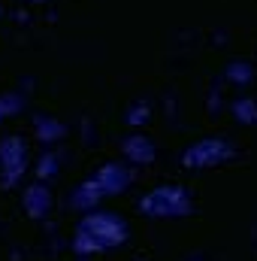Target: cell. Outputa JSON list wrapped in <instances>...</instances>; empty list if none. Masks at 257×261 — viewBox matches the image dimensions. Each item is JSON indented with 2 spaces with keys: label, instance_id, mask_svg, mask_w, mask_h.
Wrapping results in <instances>:
<instances>
[{
  "label": "cell",
  "instance_id": "obj_12",
  "mask_svg": "<svg viewBox=\"0 0 257 261\" xmlns=\"http://www.w3.org/2000/svg\"><path fill=\"white\" fill-rule=\"evenodd\" d=\"M37 173H40V176H46V179H49V176H55V173H58V155H43V158H40Z\"/></svg>",
  "mask_w": 257,
  "mask_h": 261
},
{
  "label": "cell",
  "instance_id": "obj_11",
  "mask_svg": "<svg viewBox=\"0 0 257 261\" xmlns=\"http://www.w3.org/2000/svg\"><path fill=\"white\" fill-rule=\"evenodd\" d=\"M233 113H236V119L245 122V125H254L257 122V103L254 100H236V103H233Z\"/></svg>",
  "mask_w": 257,
  "mask_h": 261
},
{
  "label": "cell",
  "instance_id": "obj_14",
  "mask_svg": "<svg viewBox=\"0 0 257 261\" xmlns=\"http://www.w3.org/2000/svg\"><path fill=\"white\" fill-rule=\"evenodd\" d=\"M230 76H233V79H239V76H242V79H248V70H245V67H233V70H230Z\"/></svg>",
  "mask_w": 257,
  "mask_h": 261
},
{
  "label": "cell",
  "instance_id": "obj_4",
  "mask_svg": "<svg viewBox=\"0 0 257 261\" xmlns=\"http://www.w3.org/2000/svg\"><path fill=\"white\" fill-rule=\"evenodd\" d=\"M27 170V149L21 143V137H3L0 140V176L3 186L12 189Z\"/></svg>",
  "mask_w": 257,
  "mask_h": 261
},
{
  "label": "cell",
  "instance_id": "obj_5",
  "mask_svg": "<svg viewBox=\"0 0 257 261\" xmlns=\"http://www.w3.org/2000/svg\"><path fill=\"white\" fill-rule=\"evenodd\" d=\"M97 186H100V192L103 195H118V192H124L130 186V179H133V173H130L124 164H118V161H109V164H103L94 176H91Z\"/></svg>",
  "mask_w": 257,
  "mask_h": 261
},
{
  "label": "cell",
  "instance_id": "obj_7",
  "mask_svg": "<svg viewBox=\"0 0 257 261\" xmlns=\"http://www.w3.org/2000/svg\"><path fill=\"white\" fill-rule=\"evenodd\" d=\"M21 200H24V210H27V216H34V219H43V216L52 210V195H49V186H43V182H34V186H27Z\"/></svg>",
  "mask_w": 257,
  "mask_h": 261
},
{
  "label": "cell",
  "instance_id": "obj_10",
  "mask_svg": "<svg viewBox=\"0 0 257 261\" xmlns=\"http://www.w3.org/2000/svg\"><path fill=\"white\" fill-rule=\"evenodd\" d=\"M37 137H40L43 143L61 140V137H64V125L55 122V119H37Z\"/></svg>",
  "mask_w": 257,
  "mask_h": 261
},
{
  "label": "cell",
  "instance_id": "obj_3",
  "mask_svg": "<svg viewBox=\"0 0 257 261\" xmlns=\"http://www.w3.org/2000/svg\"><path fill=\"white\" fill-rule=\"evenodd\" d=\"M230 158H233V146H230L227 140H221V137H206V140H200V143H194V146L185 149L182 164L200 170V167L224 164V161H230Z\"/></svg>",
  "mask_w": 257,
  "mask_h": 261
},
{
  "label": "cell",
  "instance_id": "obj_13",
  "mask_svg": "<svg viewBox=\"0 0 257 261\" xmlns=\"http://www.w3.org/2000/svg\"><path fill=\"white\" fill-rule=\"evenodd\" d=\"M145 119H148V107H145V103H142V107H133V113L127 116L130 125H139V122H145Z\"/></svg>",
  "mask_w": 257,
  "mask_h": 261
},
{
  "label": "cell",
  "instance_id": "obj_1",
  "mask_svg": "<svg viewBox=\"0 0 257 261\" xmlns=\"http://www.w3.org/2000/svg\"><path fill=\"white\" fill-rule=\"evenodd\" d=\"M127 240V222L115 213H88L79 225H76V237H73V252L88 258L106 249H115Z\"/></svg>",
  "mask_w": 257,
  "mask_h": 261
},
{
  "label": "cell",
  "instance_id": "obj_9",
  "mask_svg": "<svg viewBox=\"0 0 257 261\" xmlns=\"http://www.w3.org/2000/svg\"><path fill=\"white\" fill-rule=\"evenodd\" d=\"M21 110H24V97H21L18 91L0 94V122H3V119H12V116L21 113Z\"/></svg>",
  "mask_w": 257,
  "mask_h": 261
},
{
  "label": "cell",
  "instance_id": "obj_2",
  "mask_svg": "<svg viewBox=\"0 0 257 261\" xmlns=\"http://www.w3.org/2000/svg\"><path fill=\"white\" fill-rule=\"evenodd\" d=\"M139 210L151 219H182V216H191L194 203L182 186H157L139 200Z\"/></svg>",
  "mask_w": 257,
  "mask_h": 261
},
{
  "label": "cell",
  "instance_id": "obj_8",
  "mask_svg": "<svg viewBox=\"0 0 257 261\" xmlns=\"http://www.w3.org/2000/svg\"><path fill=\"white\" fill-rule=\"evenodd\" d=\"M100 197H106L100 192V186H97L94 179H85V182L76 186V192L70 195V203H73L76 210H94V206L100 203Z\"/></svg>",
  "mask_w": 257,
  "mask_h": 261
},
{
  "label": "cell",
  "instance_id": "obj_15",
  "mask_svg": "<svg viewBox=\"0 0 257 261\" xmlns=\"http://www.w3.org/2000/svg\"><path fill=\"white\" fill-rule=\"evenodd\" d=\"M191 261H203V258H191Z\"/></svg>",
  "mask_w": 257,
  "mask_h": 261
},
{
  "label": "cell",
  "instance_id": "obj_6",
  "mask_svg": "<svg viewBox=\"0 0 257 261\" xmlns=\"http://www.w3.org/2000/svg\"><path fill=\"white\" fill-rule=\"evenodd\" d=\"M121 152H124V158L133 161V164H151V161H154V143H151L148 137H142V134L124 137Z\"/></svg>",
  "mask_w": 257,
  "mask_h": 261
}]
</instances>
